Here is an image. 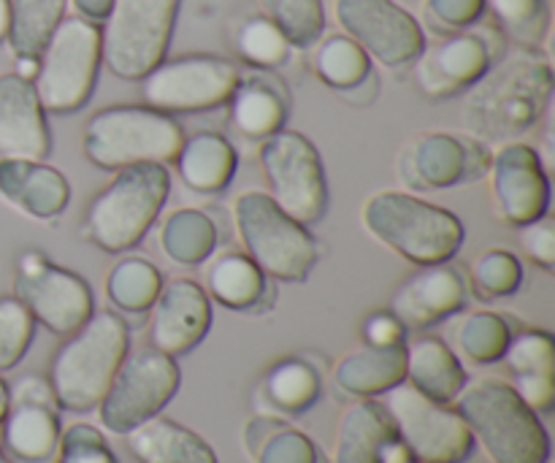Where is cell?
I'll return each mask as SVG.
<instances>
[{
	"label": "cell",
	"instance_id": "cell-1",
	"mask_svg": "<svg viewBox=\"0 0 555 463\" xmlns=\"http://www.w3.org/2000/svg\"><path fill=\"white\" fill-rule=\"evenodd\" d=\"M553 101V65L540 49H504L502 57L461 95V125L482 144L529 133Z\"/></svg>",
	"mask_w": 555,
	"mask_h": 463
},
{
	"label": "cell",
	"instance_id": "cell-2",
	"mask_svg": "<svg viewBox=\"0 0 555 463\" xmlns=\"http://www.w3.org/2000/svg\"><path fill=\"white\" fill-rule=\"evenodd\" d=\"M472 439L493 463H547L551 437L540 415L499 377L466 380L453 399Z\"/></svg>",
	"mask_w": 555,
	"mask_h": 463
},
{
	"label": "cell",
	"instance_id": "cell-3",
	"mask_svg": "<svg viewBox=\"0 0 555 463\" xmlns=\"http://www.w3.org/2000/svg\"><path fill=\"white\" fill-rule=\"evenodd\" d=\"M128 350V323L114 309H95L85 325L63 336V345L49 361L47 377L60 410H95Z\"/></svg>",
	"mask_w": 555,
	"mask_h": 463
},
{
	"label": "cell",
	"instance_id": "cell-4",
	"mask_svg": "<svg viewBox=\"0 0 555 463\" xmlns=\"http://www.w3.org/2000/svg\"><path fill=\"white\" fill-rule=\"evenodd\" d=\"M361 226L369 236L415 266L453 260L466 239L459 215L406 190H379L363 201Z\"/></svg>",
	"mask_w": 555,
	"mask_h": 463
},
{
	"label": "cell",
	"instance_id": "cell-5",
	"mask_svg": "<svg viewBox=\"0 0 555 463\" xmlns=\"http://www.w3.org/2000/svg\"><path fill=\"white\" fill-rule=\"evenodd\" d=\"M171 193V173L163 163H141L114 171L92 195L81 236L108 255L133 249L150 233Z\"/></svg>",
	"mask_w": 555,
	"mask_h": 463
},
{
	"label": "cell",
	"instance_id": "cell-6",
	"mask_svg": "<svg viewBox=\"0 0 555 463\" xmlns=\"http://www.w3.org/2000/svg\"><path fill=\"white\" fill-rule=\"evenodd\" d=\"M184 130L171 114L144 103L98 108L81 130V152L101 171H119L141 163H173Z\"/></svg>",
	"mask_w": 555,
	"mask_h": 463
},
{
	"label": "cell",
	"instance_id": "cell-7",
	"mask_svg": "<svg viewBox=\"0 0 555 463\" xmlns=\"http://www.w3.org/2000/svg\"><path fill=\"white\" fill-rule=\"evenodd\" d=\"M233 228L244 255L276 282H307L318 266L320 247L307 226L293 220L269 193L247 190L233 201Z\"/></svg>",
	"mask_w": 555,
	"mask_h": 463
},
{
	"label": "cell",
	"instance_id": "cell-8",
	"mask_svg": "<svg viewBox=\"0 0 555 463\" xmlns=\"http://www.w3.org/2000/svg\"><path fill=\"white\" fill-rule=\"evenodd\" d=\"M101 25L65 16L38 54L33 87L47 114H74L87 106L101 74Z\"/></svg>",
	"mask_w": 555,
	"mask_h": 463
},
{
	"label": "cell",
	"instance_id": "cell-9",
	"mask_svg": "<svg viewBox=\"0 0 555 463\" xmlns=\"http://www.w3.org/2000/svg\"><path fill=\"white\" fill-rule=\"evenodd\" d=\"M182 0H114L101 22V60L108 74L139 81L168 54Z\"/></svg>",
	"mask_w": 555,
	"mask_h": 463
},
{
	"label": "cell",
	"instance_id": "cell-10",
	"mask_svg": "<svg viewBox=\"0 0 555 463\" xmlns=\"http://www.w3.org/2000/svg\"><path fill=\"white\" fill-rule=\"evenodd\" d=\"M258 163L269 195L301 226H318L328 209V182L320 152L298 130H276L258 146Z\"/></svg>",
	"mask_w": 555,
	"mask_h": 463
},
{
	"label": "cell",
	"instance_id": "cell-11",
	"mask_svg": "<svg viewBox=\"0 0 555 463\" xmlns=\"http://www.w3.org/2000/svg\"><path fill=\"white\" fill-rule=\"evenodd\" d=\"M182 374H179L177 358L155 350V347H139L125 352L122 363L114 372L101 404L95 407L101 426L108 434H128L139 423L160 415L168 401L177 396Z\"/></svg>",
	"mask_w": 555,
	"mask_h": 463
},
{
	"label": "cell",
	"instance_id": "cell-12",
	"mask_svg": "<svg viewBox=\"0 0 555 463\" xmlns=\"http://www.w3.org/2000/svg\"><path fill=\"white\" fill-rule=\"evenodd\" d=\"M238 65L220 54H179L163 57L139 79L144 106L163 114H201L225 106L238 85Z\"/></svg>",
	"mask_w": 555,
	"mask_h": 463
},
{
	"label": "cell",
	"instance_id": "cell-13",
	"mask_svg": "<svg viewBox=\"0 0 555 463\" xmlns=\"http://www.w3.org/2000/svg\"><path fill=\"white\" fill-rule=\"evenodd\" d=\"M379 404L417 463H464L475 450L469 426L455 407L428 399L410 383L379 396Z\"/></svg>",
	"mask_w": 555,
	"mask_h": 463
},
{
	"label": "cell",
	"instance_id": "cell-14",
	"mask_svg": "<svg viewBox=\"0 0 555 463\" xmlns=\"http://www.w3.org/2000/svg\"><path fill=\"white\" fill-rule=\"evenodd\" d=\"M14 296L25 304L36 325L68 336L95 312V296L85 276L49 260L41 249L20 253L14 266Z\"/></svg>",
	"mask_w": 555,
	"mask_h": 463
},
{
	"label": "cell",
	"instance_id": "cell-15",
	"mask_svg": "<svg viewBox=\"0 0 555 463\" xmlns=\"http://www.w3.org/2000/svg\"><path fill=\"white\" fill-rule=\"evenodd\" d=\"M504 54V36L496 25H472L466 30L444 33L423 47L412 63L417 90L431 101L464 95Z\"/></svg>",
	"mask_w": 555,
	"mask_h": 463
},
{
	"label": "cell",
	"instance_id": "cell-16",
	"mask_svg": "<svg viewBox=\"0 0 555 463\" xmlns=\"http://www.w3.org/2000/svg\"><path fill=\"white\" fill-rule=\"evenodd\" d=\"M491 146L464 133L426 130L406 141L396 155V177L410 190H448L486 179Z\"/></svg>",
	"mask_w": 555,
	"mask_h": 463
},
{
	"label": "cell",
	"instance_id": "cell-17",
	"mask_svg": "<svg viewBox=\"0 0 555 463\" xmlns=\"http://www.w3.org/2000/svg\"><path fill=\"white\" fill-rule=\"evenodd\" d=\"M334 16L339 30L383 68H406L426 47L423 25L396 0H334Z\"/></svg>",
	"mask_w": 555,
	"mask_h": 463
},
{
	"label": "cell",
	"instance_id": "cell-18",
	"mask_svg": "<svg viewBox=\"0 0 555 463\" xmlns=\"http://www.w3.org/2000/svg\"><path fill=\"white\" fill-rule=\"evenodd\" d=\"M60 407L47 377L25 374L9 385V412L0 421V448L11 463H57Z\"/></svg>",
	"mask_w": 555,
	"mask_h": 463
},
{
	"label": "cell",
	"instance_id": "cell-19",
	"mask_svg": "<svg viewBox=\"0 0 555 463\" xmlns=\"http://www.w3.org/2000/svg\"><path fill=\"white\" fill-rule=\"evenodd\" d=\"M486 179L493 215L504 226H526L551 209V179L531 144L504 141L491 150Z\"/></svg>",
	"mask_w": 555,
	"mask_h": 463
},
{
	"label": "cell",
	"instance_id": "cell-20",
	"mask_svg": "<svg viewBox=\"0 0 555 463\" xmlns=\"http://www.w3.org/2000/svg\"><path fill=\"white\" fill-rule=\"evenodd\" d=\"M146 336L150 347L179 358L193 352L211 329V301L201 282L173 276L163 282L155 304L150 307Z\"/></svg>",
	"mask_w": 555,
	"mask_h": 463
},
{
	"label": "cell",
	"instance_id": "cell-21",
	"mask_svg": "<svg viewBox=\"0 0 555 463\" xmlns=\"http://www.w3.org/2000/svg\"><path fill=\"white\" fill-rule=\"evenodd\" d=\"M466 293H469V285H466L464 274L455 266H450V260L417 266L415 274L406 276L396 287L393 298H390V312L406 329L421 331L461 312L466 304Z\"/></svg>",
	"mask_w": 555,
	"mask_h": 463
},
{
	"label": "cell",
	"instance_id": "cell-22",
	"mask_svg": "<svg viewBox=\"0 0 555 463\" xmlns=\"http://www.w3.org/2000/svg\"><path fill=\"white\" fill-rule=\"evenodd\" d=\"M52 152L47 112L33 81L14 70L0 74V157L5 160H47Z\"/></svg>",
	"mask_w": 555,
	"mask_h": 463
},
{
	"label": "cell",
	"instance_id": "cell-23",
	"mask_svg": "<svg viewBox=\"0 0 555 463\" xmlns=\"http://www.w3.org/2000/svg\"><path fill=\"white\" fill-rule=\"evenodd\" d=\"M0 201L33 222L57 220L70 201L63 171L47 160H5L0 157Z\"/></svg>",
	"mask_w": 555,
	"mask_h": 463
},
{
	"label": "cell",
	"instance_id": "cell-24",
	"mask_svg": "<svg viewBox=\"0 0 555 463\" xmlns=\"http://www.w3.org/2000/svg\"><path fill=\"white\" fill-rule=\"evenodd\" d=\"M228 125L244 141H266L276 130L285 128L291 98L282 79L271 70H249L238 76L228 98Z\"/></svg>",
	"mask_w": 555,
	"mask_h": 463
},
{
	"label": "cell",
	"instance_id": "cell-25",
	"mask_svg": "<svg viewBox=\"0 0 555 463\" xmlns=\"http://www.w3.org/2000/svg\"><path fill=\"white\" fill-rule=\"evenodd\" d=\"M309 49H312L309 63H312L314 76L325 87H331L336 95L356 103V106H369V103L377 101V70H374L372 57L350 36H345L341 30L328 33V36L323 33Z\"/></svg>",
	"mask_w": 555,
	"mask_h": 463
},
{
	"label": "cell",
	"instance_id": "cell-26",
	"mask_svg": "<svg viewBox=\"0 0 555 463\" xmlns=\"http://www.w3.org/2000/svg\"><path fill=\"white\" fill-rule=\"evenodd\" d=\"M173 166L184 188L201 195H217L233 182L238 155L228 136L217 130H198L184 136Z\"/></svg>",
	"mask_w": 555,
	"mask_h": 463
},
{
	"label": "cell",
	"instance_id": "cell-27",
	"mask_svg": "<svg viewBox=\"0 0 555 463\" xmlns=\"http://www.w3.org/2000/svg\"><path fill=\"white\" fill-rule=\"evenodd\" d=\"M469 380L464 363L453 347L439 336H415L404 342V383L421 390L423 396L442 404H453L459 390Z\"/></svg>",
	"mask_w": 555,
	"mask_h": 463
},
{
	"label": "cell",
	"instance_id": "cell-28",
	"mask_svg": "<svg viewBox=\"0 0 555 463\" xmlns=\"http://www.w3.org/2000/svg\"><path fill=\"white\" fill-rule=\"evenodd\" d=\"M331 383L350 399H379L390 388L404 383V345L356 347L339 358L331 372Z\"/></svg>",
	"mask_w": 555,
	"mask_h": 463
},
{
	"label": "cell",
	"instance_id": "cell-29",
	"mask_svg": "<svg viewBox=\"0 0 555 463\" xmlns=\"http://www.w3.org/2000/svg\"><path fill=\"white\" fill-rule=\"evenodd\" d=\"M396 426L379 399H356L339 415L331 463H383V448Z\"/></svg>",
	"mask_w": 555,
	"mask_h": 463
},
{
	"label": "cell",
	"instance_id": "cell-30",
	"mask_svg": "<svg viewBox=\"0 0 555 463\" xmlns=\"http://www.w3.org/2000/svg\"><path fill=\"white\" fill-rule=\"evenodd\" d=\"M122 437L139 463H217L211 445L171 417L155 415Z\"/></svg>",
	"mask_w": 555,
	"mask_h": 463
},
{
	"label": "cell",
	"instance_id": "cell-31",
	"mask_svg": "<svg viewBox=\"0 0 555 463\" xmlns=\"http://www.w3.org/2000/svg\"><path fill=\"white\" fill-rule=\"evenodd\" d=\"M204 266V291L209 301L233 312H253L269 298V276L253 263V258L236 249L211 255Z\"/></svg>",
	"mask_w": 555,
	"mask_h": 463
},
{
	"label": "cell",
	"instance_id": "cell-32",
	"mask_svg": "<svg viewBox=\"0 0 555 463\" xmlns=\"http://www.w3.org/2000/svg\"><path fill=\"white\" fill-rule=\"evenodd\" d=\"M157 247L168 263L179 269H198L217 249L215 220L204 209H190V206L171 211L160 222Z\"/></svg>",
	"mask_w": 555,
	"mask_h": 463
},
{
	"label": "cell",
	"instance_id": "cell-33",
	"mask_svg": "<svg viewBox=\"0 0 555 463\" xmlns=\"http://www.w3.org/2000/svg\"><path fill=\"white\" fill-rule=\"evenodd\" d=\"M320 394H323V380L307 358H282L263 377V399L274 415H304L318 404Z\"/></svg>",
	"mask_w": 555,
	"mask_h": 463
},
{
	"label": "cell",
	"instance_id": "cell-34",
	"mask_svg": "<svg viewBox=\"0 0 555 463\" xmlns=\"http://www.w3.org/2000/svg\"><path fill=\"white\" fill-rule=\"evenodd\" d=\"M244 448L253 463H323L318 445L307 434L271 415L247 423Z\"/></svg>",
	"mask_w": 555,
	"mask_h": 463
},
{
	"label": "cell",
	"instance_id": "cell-35",
	"mask_svg": "<svg viewBox=\"0 0 555 463\" xmlns=\"http://www.w3.org/2000/svg\"><path fill=\"white\" fill-rule=\"evenodd\" d=\"M163 287V274L152 260H117L106 274V298L117 314H146Z\"/></svg>",
	"mask_w": 555,
	"mask_h": 463
},
{
	"label": "cell",
	"instance_id": "cell-36",
	"mask_svg": "<svg viewBox=\"0 0 555 463\" xmlns=\"http://www.w3.org/2000/svg\"><path fill=\"white\" fill-rule=\"evenodd\" d=\"M233 49H236L238 60L247 63L253 70H280L291 63L293 43L287 41L285 33L258 11V14H247L233 25Z\"/></svg>",
	"mask_w": 555,
	"mask_h": 463
},
{
	"label": "cell",
	"instance_id": "cell-37",
	"mask_svg": "<svg viewBox=\"0 0 555 463\" xmlns=\"http://www.w3.org/2000/svg\"><path fill=\"white\" fill-rule=\"evenodd\" d=\"M65 9L68 0H11V27L5 38L11 57H38L54 27L65 20Z\"/></svg>",
	"mask_w": 555,
	"mask_h": 463
},
{
	"label": "cell",
	"instance_id": "cell-38",
	"mask_svg": "<svg viewBox=\"0 0 555 463\" xmlns=\"http://www.w3.org/2000/svg\"><path fill=\"white\" fill-rule=\"evenodd\" d=\"M509 336H513V325L491 309L464 314V320L455 325V347L466 361L477 363V366L502 361Z\"/></svg>",
	"mask_w": 555,
	"mask_h": 463
},
{
	"label": "cell",
	"instance_id": "cell-39",
	"mask_svg": "<svg viewBox=\"0 0 555 463\" xmlns=\"http://www.w3.org/2000/svg\"><path fill=\"white\" fill-rule=\"evenodd\" d=\"M486 14H491L499 33L518 47L537 49L551 25L547 0H486Z\"/></svg>",
	"mask_w": 555,
	"mask_h": 463
},
{
	"label": "cell",
	"instance_id": "cell-40",
	"mask_svg": "<svg viewBox=\"0 0 555 463\" xmlns=\"http://www.w3.org/2000/svg\"><path fill=\"white\" fill-rule=\"evenodd\" d=\"M524 266L513 249L488 247L469 263V285L482 301H496L518 293Z\"/></svg>",
	"mask_w": 555,
	"mask_h": 463
},
{
	"label": "cell",
	"instance_id": "cell-41",
	"mask_svg": "<svg viewBox=\"0 0 555 463\" xmlns=\"http://www.w3.org/2000/svg\"><path fill=\"white\" fill-rule=\"evenodd\" d=\"M258 5L296 49H309L325 33L323 0H258Z\"/></svg>",
	"mask_w": 555,
	"mask_h": 463
},
{
	"label": "cell",
	"instance_id": "cell-42",
	"mask_svg": "<svg viewBox=\"0 0 555 463\" xmlns=\"http://www.w3.org/2000/svg\"><path fill=\"white\" fill-rule=\"evenodd\" d=\"M502 363L513 377H547L555 374V342L547 331L526 329L509 336Z\"/></svg>",
	"mask_w": 555,
	"mask_h": 463
},
{
	"label": "cell",
	"instance_id": "cell-43",
	"mask_svg": "<svg viewBox=\"0 0 555 463\" xmlns=\"http://www.w3.org/2000/svg\"><path fill=\"white\" fill-rule=\"evenodd\" d=\"M36 320L16 296H0V374L11 372L30 350Z\"/></svg>",
	"mask_w": 555,
	"mask_h": 463
},
{
	"label": "cell",
	"instance_id": "cell-44",
	"mask_svg": "<svg viewBox=\"0 0 555 463\" xmlns=\"http://www.w3.org/2000/svg\"><path fill=\"white\" fill-rule=\"evenodd\" d=\"M57 463H117L103 434L90 423H74L60 437Z\"/></svg>",
	"mask_w": 555,
	"mask_h": 463
},
{
	"label": "cell",
	"instance_id": "cell-45",
	"mask_svg": "<svg viewBox=\"0 0 555 463\" xmlns=\"http://www.w3.org/2000/svg\"><path fill=\"white\" fill-rule=\"evenodd\" d=\"M426 22L444 36V33L466 30L486 16V0H423Z\"/></svg>",
	"mask_w": 555,
	"mask_h": 463
},
{
	"label": "cell",
	"instance_id": "cell-46",
	"mask_svg": "<svg viewBox=\"0 0 555 463\" xmlns=\"http://www.w3.org/2000/svg\"><path fill=\"white\" fill-rule=\"evenodd\" d=\"M518 244L526 258L540 266L542 271L555 269V222L551 215L518 226Z\"/></svg>",
	"mask_w": 555,
	"mask_h": 463
},
{
	"label": "cell",
	"instance_id": "cell-47",
	"mask_svg": "<svg viewBox=\"0 0 555 463\" xmlns=\"http://www.w3.org/2000/svg\"><path fill=\"white\" fill-rule=\"evenodd\" d=\"M406 325L390 309L372 312L361 323V339L369 347H401L406 342Z\"/></svg>",
	"mask_w": 555,
	"mask_h": 463
},
{
	"label": "cell",
	"instance_id": "cell-48",
	"mask_svg": "<svg viewBox=\"0 0 555 463\" xmlns=\"http://www.w3.org/2000/svg\"><path fill=\"white\" fill-rule=\"evenodd\" d=\"M513 390L537 415H547L555 404V374L547 377H513Z\"/></svg>",
	"mask_w": 555,
	"mask_h": 463
},
{
	"label": "cell",
	"instance_id": "cell-49",
	"mask_svg": "<svg viewBox=\"0 0 555 463\" xmlns=\"http://www.w3.org/2000/svg\"><path fill=\"white\" fill-rule=\"evenodd\" d=\"M68 3L74 5L76 16L101 25V22L106 20V14H108V9H112L114 0H68Z\"/></svg>",
	"mask_w": 555,
	"mask_h": 463
},
{
	"label": "cell",
	"instance_id": "cell-50",
	"mask_svg": "<svg viewBox=\"0 0 555 463\" xmlns=\"http://www.w3.org/2000/svg\"><path fill=\"white\" fill-rule=\"evenodd\" d=\"M14 74L20 76V79H27V81L36 79L38 57H33V54H20V57H14Z\"/></svg>",
	"mask_w": 555,
	"mask_h": 463
},
{
	"label": "cell",
	"instance_id": "cell-51",
	"mask_svg": "<svg viewBox=\"0 0 555 463\" xmlns=\"http://www.w3.org/2000/svg\"><path fill=\"white\" fill-rule=\"evenodd\" d=\"M9 27H11V0H0V47L9 38Z\"/></svg>",
	"mask_w": 555,
	"mask_h": 463
},
{
	"label": "cell",
	"instance_id": "cell-52",
	"mask_svg": "<svg viewBox=\"0 0 555 463\" xmlns=\"http://www.w3.org/2000/svg\"><path fill=\"white\" fill-rule=\"evenodd\" d=\"M5 412H9V383L0 377V421L5 417Z\"/></svg>",
	"mask_w": 555,
	"mask_h": 463
},
{
	"label": "cell",
	"instance_id": "cell-53",
	"mask_svg": "<svg viewBox=\"0 0 555 463\" xmlns=\"http://www.w3.org/2000/svg\"><path fill=\"white\" fill-rule=\"evenodd\" d=\"M0 463H11L9 459H5V453H3V448H0Z\"/></svg>",
	"mask_w": 555,
	"mask_h": 463
},
{
	"label": "cell",
	"instance_id": "cell-54",
	"mask_svg": "<svg viewBox=\"0 0 555 463\" xmlns=\"http://www.w3.org/2000/svg\"><path fill=\"white\" fill-rule=\"evenodd\" d=\"M412 463H417V461H412Z\"/></svg>",
	"mask_w": 555,
	"mask_h": 463
}]
</instances>
